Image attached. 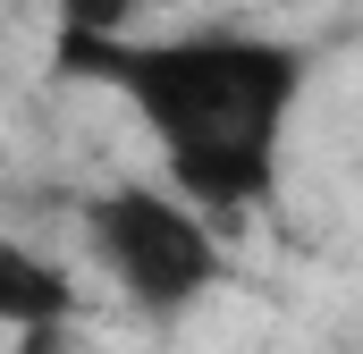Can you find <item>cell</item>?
Segmentation results:
<instances>
[{
  "mask_svg": "<svg viewBox=\"0 0 363 354\" xmlns=\"http://www.w3.org/2000/svg\"><path fill=\"white\" fill-rule=\"evenodd\" d=\"M135 0H60V34H127Z\"/></svg>",
  "mask_w": 363,
  "mask_h": 354,
  "instance_id": "cell-4",
  "label": "cell"
},
{
  "mask_svg": "<svg viewBox=\"0 0 363 354\" xmlns=\"http://www.w3.org/2000/svg\"><path fill=\"white\" fill-rule=\"evenodd\" d=\"M85 245L118 278L127 304L186 312L194 295L220 287V236L178 185H110L85 202Z\"/></svg>",
  "mask_w": 363,
  "mask_h": 354,
  "instance_id": "cell-2",
  "label": "cell"
},
{
  "mask_svg": "<svg viewBox=\"0 0 363 354\" xmlns=\"http://www.w3.org/2000/svg\"><path fill=\"white\" fill-rule=\"evenodd\" d=\"M60 321H68V278L43 262L34 245L0 236V329L34 338V329H60Z\"/></svg>",
  "mask_w": 363,
  "mask_h": 354,
  "instance_id": "cell-3",
  "label": "cell"
},
{
  "mask_svg": "<svg viewBox=\"0 0 363 354\" xmlns=\"http://www.w3.org/2000/svg\"><path fill=\"white\" fill-rule=\"evenodd\" d=\"M17 354H68V346H60L51 329H34V338H26V346H17Z\"/></svg>",
  "mask_w": 363,
  "mask_h": 354,
  "instance_id": "cell-5",
  "label": "cell"
},
{
  "mask_svg": "<svg viewBox=\"0 0 363 354\" xmlns=\"http://www.w3.org/2000/svg\"><path fill=\"white\" fill-rule=\"evenodd\" d=\"M60 68L118 93L161 144L169 185L194 211H245L279 177V144L304 93V59L271 34H60Z\"/></svg>",
  "mask_w": 363,
  "mask_h": 354,
  "instance_id": "cell-1",
  "label": "cell"
}]
</instances>
